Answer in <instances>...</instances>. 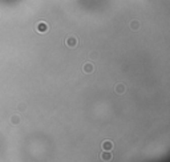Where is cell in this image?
Masks as SVG:
<instances>
[{
  "label": "cell",
  "mask_w": 170,
  "mask_h": 162,
  "mask_svg": "<svg viewBox=\"0 0 170 162\" xmlns=\"http://www.w3.org/2000/svg\"><path fill=\"white\" fill-rule=\"evenodd\" d=\"M77 44H79V41H77V37H75V36H69V37L65 39V45L69 48H76L77 47Z\"/></svg>",
  "instance_id": "6da1fadb"
},
{
  "label": "cell",
  "mask_w": 170,
  "mask_h": 162,
  "mask_svg": "<svg viewBox=\"0 0 170 162\" xmlns=\"http://www.w3.org/2000/svg\"><path fill=\"white\" fill-rule=\"evenodd\" d=\"M36 31L39 33H47L48 32V24L45 21H39L36 24Z\"/></svg>",
  "instance_id": "7a4b0ae2"
},
{
  "label": "cell",
  "mask_w": 170,
  "mask_h": 162,
  "mask_svg": "<svg viewBox=\"0 0 170 162\" xmlns=\"http://www.w3.org/2000/svg\"><path fill=\"white\" fill-rule=\"evenodd\" d=\"M102 149H104L105 152H110V150L113 149V142H112V141H104V142H102Z\"/></svg>",
  "instance_id": "3957f363"
},
{
  "label": "cell",
  "mask_w": 170,
  "mask_h": 162,
  "mask_svg": "<svg viewBox=\"0 0 170 162\" xmlns=\"http://www.w3.org/2000/svg\"><path fill=\"white\" fill-rule=\"evenodd\" d=\"M129 25H130V29H132V31H137V29L140 28V21L138 20H132V21L129 23Z\"/></svg>",
  "instance_id": "277c9868"
},
{
  "label": "cell",
  "mask_w": 170,
  "mask_h": 162,
  "mask_svg": "<svg viewBox=\"0 0 170 162\" xmlns=\"http://www.w3.org/2000/svg\"><path fill=\"white\" fill-rule=\"evenodd\" d=\"M82 69H84L85 73H92L95 68H93V65H92L91 62H85V64H84V68H82Z\"/></svg>",
  "instance_id": "5b68a950"
},
{
  "label": "cell",
  "mask_w": 170,
  "mask_h": 162,
  "mask_svg": "<svg viewBox=\"0 0 170 162\" xmlns=\"http://www.w3.org/2000/svg\"><path fill=\"white\" fill-rule=\"evenodd\" d=\"M100 157L102 158V161H110L112 159V154H110L109 152H104V153H101Z\"/></svg>",
  "instance_id": "8992f818"
},
{
  "label": "cell",
  "mask_w": 170,
  "mask_h": 162,
  "mask_svg": "<svg viewBox=\"0 0 170 162\" xmlns=\"http://www.w3.org/2000/svg\"><path fill=\"white\" fill-rule=\"evenodd\" d=\"M116 92H117L118 94H122L124 92H125V87H124L122 84H117V85H116Z\"/></svg>",
  "instance_id": "52a82bcc"
}]
</instances>
